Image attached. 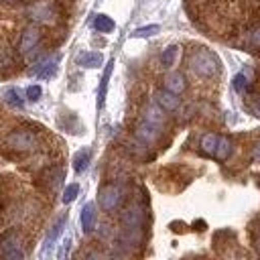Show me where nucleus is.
Listing matches in <instances>:
<instances>
[{
  "label": "nucleus",
  "mask_w": 260,
  "mask_h": 260,
  "mask_svg": "<svg viewBox=\"0 0 260 260\" xmlns=\"http://www.w3.org/2000/svg\"><path fill=\"white\" fill-rule=\"evenodd\" d=\"M41 93H43V89H41L39 85H28V87H26V98H28L30 102H37V100L41 98Z\"/></svg>",
  "instance_id": "28"
},
{
  "label": "nucleus",
  "mask_w": 260,
  "mask_h": 260,
  "mask_svg": "<svg viewBox=\"0 0 260 260\" xmlns=\"http://www.w3.org/2000/svg\"><path fill=\"white\" fill-rule=\"evenodd\" d=\"M93 26L100 30V32H112L114 30V20L106 14H98L95 20H93Z\"/></svg>",
  "instance_id": "22"
},
{
  "label": "nucleus",
  "mask_w": 260,
  "mask_h": 260,
  "mask_svg": "<svg viewBox=\"0 0 260 260\" xmlns=\"http://www.w3.org/2000/svg\"><path fill=\"white\" fill-rule=\"evenodd\" d=\"M252 158H254L256 162H260V140L252 146Z\"/></svg>",
  "instance_id": "30"
},
{
  "label": "nucleus",
  "mask_w": 260,
  "mask_h": 260,
  "mask_svg": "<svg viewBox=\"0 0 260 260\" xmlns=\"http://www.w3.org/2000/svg\"><path fill=\"white\" fill-rule=\"evenodd\" d=\"M30 16H32L35 20L49 22V20H53V8H51V4H47V2H37V4L30 8Z\"/></svg>",
  "instance_id": "12"
},
{
  "label": "nucleus",
  "mask_w": 260,
  "mask_h": 260,
  "mask_svg": "<svg viewBox=\"0 0 260 260\" xmlns=\"http://www.w3.org/2000/svg\"><path fill=\"white\" fill-rule=\"evenodd\" d=\"M122 201V189L114 183H108L100 189V207L104 211H114Z\"/></svg>",
  "instance_id": "4"
},
{
  "label": "nucleus",
  "mask_w": 260,
  "mask_h": 260,
  "mask_svg": "<svg viewBox=\"0 0 260 260\" xmlns=\"http://www.w3.org/2000/svg\"><path fill=\"white\" fill-rule=\"evenodd\" d=\"M77 193H79V185H77V183L67 185L65 191H63V203H71V201H75Z\"/></svg>",
  "instance_id": "25"
},
{
  "label": "nucleus",
  "mask_w": 260,
  "mask_h": 260,
  "mask_svg": "<svg viewBox=\"0 0 260 260\" xmlns=\"http://www.w3.org/2000/svg\"><path fill=\"white\" fill-rule=\"evenodd\" d=\"M43 181L47 183V187H49V189H53V191H55V189L61 185V181H63V169H59V167L49 169V171L45 173Z\"/></svg>",
  "instance_id": "16"
},
{
  "label": "nucleus",
  "mask_w": 260,
  "mask_h": 260,
  "mask_svg": "<svg viewBox=\"0 0 260 260\" xmlns=\"http://www.w3.org/2000/svg\"><path fill=\"white\" fill-rule=\"evenodd\" d=\"M122 223L128 230H138L144 223V211L140 205H130L124 213H122Z\"/></svg>",
  "instance_id": "7"
},
{
  "label": "nucleus",
  "mask_w": 260,
  "mask_h": 260,
  "mask_svg": "<svg viewBox=\"0 0 260 260\" xmlns=\"http://www.w3.org/2000/svg\"><path fill=\"white\" fill-rule=\"evenodd\" d=\"M77 63H79L81 67L93 69V67H100V65H102V55H100V53H81V55L77 57Z\"/></svg>",
  "instance_id": "17"
},
{
  "label": "nucleus",
  "mask_w": 260,
  "mask_h": 260,
  "mask_svg": "<svg viewBox=\"0 0 260 260\" xmlns=\"http://www.w3.org/2000/svg\"><path fill=\"white\" fill-rule=\"evenodd\" d=\"M87 162H89V150L83 148V150H79L73 156V169H75V173H83L87 169Z\"/></svg>",
  "instance_id": "19"
},
{
  "label": "nucleus",
  "mask_w": 260,
  "mask_h": 260,
  "mask_svg": "<svg viewBox=\"0 0 260 260\" xmlns=\"http://www.w3.org/2000/svg\"><path fill=\"white\" fill-rule=\"evenodd\" d=\"M230 154H232V140L225 138V136H217V144H215L213 156H215L217 160H225Z\"/></svg>",
  "instance_id": "15"
},
{
  "label": "nucleus",
  "mask_w": 260,
  "mask_h": 260,
  "mask_svg": "<svg viewBox=\"0 0 260 260\" xmlns=\"http://www.w3.org/2000/svg\"><path fill=\"white\" fill-rule=\"evenodd\" d=\"M0 256L14 258V260L24 258V252H22V246H20V238L16 236V232H8V234H4L0 238Z\"/></svg>",
  "instance_id": "3"
},
{
  "label": "nucleus",
  "mask_w": 260,
  "mask_h": 260,
  "mask_svg": "<svg viewBox=\"0 0 260 260\" xmlns=\"http://www.w3.org/2000/svg\"><path fill=\"white\" fill-rule=\"evenodd\" d=\"M177 53H179V47L177 45H171V47H167L165 51H162V55H160V65L167 69V67H173V63H175V59H177Z\"/></svg>",
  "instance_id": "20"
},
{
  "label": "nucleus",
  "mask_w": 260,
  "mask_h": 260,
  "mask_svg": "<svg viewBox=\"0 0 260 260\" xmlns=\"http://www.w3.org/2000/svg\"><path fill=\"white\" fill-rule=\"evenodd\" d=\"M81 228L85 234H89L95 228V205L93 203H85L81 209Z\"/></svg>",
  "instance_id": "11"
},
{
  "label": "nucleus",
  "mask_w": 260,
  "mask_h": 260,
  "mask_svg": "<svg viewBox=\"0 0 260 260\" xmlns=\"http://www.w3.org/2000/svg\"><path fill=\"white\" fill-rule=\"evenodd\" d=\"M250 110L254 112V116H260V98H254L250 102Z\"/></svg>",
  "instance_id": "29"
},
{
  "label": "nucleus",
  "mask_w": 260,
  "mask_h": 260,
  "mask_svg": "<svg viewBox=\"0 0 260 260\" xmlns=\"http://www.w3.org/2000/svg\"><path fill=\"white\" fill-rule=\"evenodd\" d=\"M65 219H67V215H59V217H57V221L53 223V228L49 230V234H47V238H45V250H43V254H47V252H49V250L53 248L55 240H57V238H59V234L63 232Z\"/></svg>",
  "instance_id": "10"
},
{
  "label": "nucleus",
  "mask_w": 260,
  "mask_h": 260,
  "mask_svg": "<svg viewBox=\"0 0 260 260\" xmlns=\"http://www.w3.org/2000/svg\"><path fill=\"white\" fill-rule=\"evenodd\" d=\"M134 134H136V138H138L140 142H144V144L148 146V144H154V142L158 140V136H160V128L154 126V124H150V122H146V120H142V122L136 126Z\"/></svg>",
  "instance_id": "6"
},
{
  "label": "nucleus",
  "mask_w": 260,
  "mask_h": 260,
  "mask_svg": "<svg viewBox=\"0 0 260 260\" xmlns=\"http://www.w3.org/2000/svg\"><path fill=\"white\" fill-rule=\"evenodd\" d=\"M215 144H217V134H205L203 138H201V142H199V146H201V150L205 152V154H209V156H213V152H215Z\"/></svg>",
  "instance_id": "21"
},
{
  "label": "nucleus",
  "mask_w": 260,
  "mask_h": 260,
  "mask_svg": "<svg viewBox=\"0 0 260 260\" xmlns=\"http://www.w3.org/2000/svg\"><path fill=\"white\" fill-rule=\"evenodd\" d=\"M185 87H187V81H185L183 73H179V71L167 73V77H165V89H169V91H173V93L179 95V93L185 91Z\"/></svg>",
  "instance_id": "9"
},
{
  "label": "nucleus",
  "mask_w": 260,
  "mask_h": 260,
  "mask_svg": "<svg viewBox=\"0 0 260 260\" xmlns=\"http://www.w3.org/2000/svg\"><path fill=\"white\" fill-rule=\"evenodd\" d=\"M248 45L254 49H260V24H256L248 35Z\"/></svg>",
  "instance_id": "27"
},
{
  "label": "nucleus",
  "mask_w": 260,
  "mask_h": 260,
  "mask_svg": "<svg viewBox=\"0 0 260 260\" xmlns=\"http://www.w3.org/2000/svg\"><path fill=\"white\" fill-rule=\"evenodd\" d=\"M4 100H6V104H10L12 108H22V106H24L22 98H18V91H16V89H12V87L4 91Z\"/></svg>",
  "instance_id": "24"
},
{
  "label": "nucleus",
  "mask_w": 260,
  "mask_h": 260,
  "mask_svg": "<svg viewBox=\"0 0 260 260\" xmlns=\"http://www.w3.org/2000/svg\"><path fill=\"white\" fill-rule=\"evenodd\" d=\"M232 85H234V89H236L238 93H244V91L248 89V79H246V75H244V73H238V75L234 77Z\"/></svg>",
  "instance_id": "26"
},
{
  "label": "nucleus",
  "mask_w": 260,
  "mask_h": 260,
  "mask_svg": "<svg viewBox=\"0 0 260 260\" xmlns=\"http://www.w3.org/2000/svg\"><path fill=\"white\" fill-rule=\"evenodd\" d=\"M144 120L150 122V124H154V126H158V128H162V124H165L162 108H160L158 104H150V106H146V110H144Z\"/></svg>",
  "instance_id": "13"
},
{
  "label": "nucleus",
  "mask_w": 260,
  "mask_h": 260,
  "mask_svg": "<svg viewBox=\"0 0 260 260\" xmlns=\"http://www.w3.org/2000/svg\"><path fill=\"white\" fill-rule=\"evenodd\" d=\"M6 146L12 148V150H18V152H26V150H32L37 146V134L30 132V130H12L8 136H6Z\"/></svg>",
  "instance_id": "2"
},
{
  "label": "nucleus",
  "mask_w": 260,
  "mask_h": 260,
  "mask_svg": "<svg viewBox=\"0 0 260 260\" xmlns=\"http://www.w3.org/2000/svg\"><path fill=\"white\" fill-rule=\"evenodd\" d=\"M2 2H6V4H16L18 0H2Z\"/></svg>",
  "instance_id": "31"
},
{
  "label": "nucleus",
  "mask_w": 260,
  "mask_h": 260,
  "mask_svg": "<svg viewBox=\"0 0 260 260\" xmlns=\"http://www.w3.org/2000/svg\"><path fill=\"white\" fill-rule=\"evenodd\" d=\"M57 61H59V57H53V59L45 61V63H43V65L37 69V77H41V79L51 77V75L55 73V69H57Z\"/></svg>",
  "instance_id": "18"
},
{
  "label": "nucleus",
  "mask_w": 260,
  "mask_h": 260,
  "mask_svg": "<svg viewBox=\"0 0 260 260\" xmlns=\"http://www.w3.org/2000/svg\"><path fill=\"white\" fill-rule=\"evenodd\" d=\"M154 98H156V104H158L165 112H175V110L181 106L179 95L173 93V91H169V89H158Z\"/></svg>",
  "instance_id": "8"
},
{
  "label": "nucleus",
  "mask_w": 260,
  "mask_h": 260,
  "mask_svg": "<svg viewBox=\"0 0 260 260\" xmlns=\"http://www.w3.org/2000/svg\"><path fill=\"white\" fill-rule=\"evenodd\" d=\"M158 30H160L158 24H148V26H140V28H136V30L132 32V37H136V39H144V37H152V35H156Z\"/></svg>",
  "instance_id": "23"
},
{
  "label": "nucleus",
  "mask_w": 260,
  "mask_h": 260,
  "mask_svg": "<svg viewBox=\"0 0 260 260\" xmlns=\"http://www.w3.org/2000/svg\"><path fill=\"white\" fill-rule=\"evenodd\" d=\"M189 69L199 77H213L219 73V59L207 49H195L189 55Z\"/></svg>",
  "instance_id": "1"
},
{
  "label": "nucleus",
  "mask_w": 260,
  "mask_h": 260,
  "mask_svg": "<svg viewBox=\"0 0 260 260\" xmlns=\"http://www.w3.org/2000/svg\"><path fill=\"white\" fill-rule=\"evenodd\" d=\"M41 41V30L39 26H26L24 32L20 35V41H18V53H30Z\"/></svg>",
  "instance_id": "5"
},
{
  "label": "nucleus",
  "mask_w": 260,
  "mask_h": 260,
  "mask_svg": "<svg viewBox=\"0 0 260 260\" xmlns=\"http://www.w3.org/2000/svg\"><path fill=\"white\" fill-rule=\"evenodd\" d=\"M112 69H114V59H110V61H108V65H106V69H104V77H102L100 91H98V108H102V106H104V100H106V91H108V81H110Z\"/></svg>",
  "instance_id": "14"
}]
</instances>
